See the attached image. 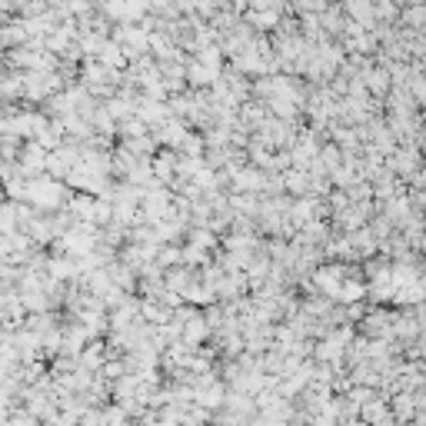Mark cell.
<instances>
[{"mask_svg":"<svg viewBox=\"0 0 426 426\" xmlns=\"http://www.w3.org/2000/svg\"><path fill=\"white\" fill-rule=\"evenodd\" d=\"M396 413H400V416H410V413H413V403H410V396H400V400H396Z\"/></svg>","mask_w":426,"mask_h":426,"instance_id":"cell-1","label":"cell"}]
</instances>
